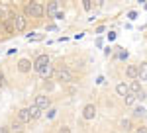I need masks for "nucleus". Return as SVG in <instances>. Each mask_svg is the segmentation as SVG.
I'll return each mask as SVG.
<instances>
[{"label": "nucleus", "mask_w": 147, "mask_h": 133, "mask_svg": "<svg viewBox=\"0 0 147 133\" xmlns=\"http://www.w3.org/2000/svg\"><path fill=\"white\" fill-rule=\"evenodd\" d=\"M114 39H116V33L110 32V33H108V41H114Z\"/></svg>", "instance_id": "obj_30"}, {"label": "nucleus", "mask_w": 147, "mask_h": 133, "mask_svg": "<svg viewBox=\"0 0 147 133\" xmlns=\"http://www.w3.org/2000/svg\"><path fill=\"white\" fill-rule=\"evenodd\" d=\"M4 84H6V77H4V73L0 71V88H4Z\"/></svg>", "instance_id": "obj_25"}, {"label": "nucleus", "mask_w": 147, "mask_h": 133, "mask_svg": "<svg viewBox=\"0 0 147 133\" xmlns=\"http://www.w3.org/2000/svg\"><path fill=\"white\" fill-rule=\"evenodd\" d=\"M37 75H39L41 78H49L51 75H53V69H51V65H47V66H43V69H41Z\"/></svg>", "instance_id": "obj_16"}, {"label": "nucleus", "mask_w": 147, "mask_h": 133, "mask_svg": "<svg viewBox=\"0 0 147 133\" xmlns=\"http://www.w3.org/2000/svg\"><path fill=\"white\" fill-rule=\"evenodd\" d=\"M136 96H134V94H127V96H125V98H124V104H125V106H134V104H136Z\"/></svg>", "instance_id": "obj_18"}, {"label": "nucleus", "mask_w": 147, "mask_h": 133, "mask_svg": "<svg viewBox=\"0 0 147 133\" xmlns=\"http://www.w3.org/2000/svg\"><path fill=\"white\" fill-rule=\"evenodd\" d=\"M55 114H57V110H53V108H49V110H47V120H53V118H55Z\"/></svg>", "instance_id": "obj_23"}, {"label": "nucleus", "mask_w": 147, "mask_h": 133, "mask_svg": "<svg viewBox=\"0 0 147 133\" xmlns=\"http://www.w3.org/2000/svg\"><path fill=\"white\" fill-rule=\"evenodd\" d=\"M57 133H71V127H69V125H61Z\"/></svg>", "instance_id": "obj_24"}, {"label": "nucleus", "mask_w": 147, "mask_h": 133, "mask_svg": "<svg viewBox=\"0 0 147 133\" xmlns=\"http://www.w3.org/2000/svg\"><path fill=\"white\" fill-rule=\"evenodd\" d=\"M120 127L127 131V129H131V122H129V120H122V122H120Z\"/></svg>", "instance_id": "obj_21"}, {"label": "nucleus", "mask_w": 147, "mask_h": 133, "mask_svg": "<svg viewBox=\"0 0 147 133\" xmlns=\"http://www.w3.org/2000/svg\"><path fill=\"white\" fill-rule=\"evenodd\" d=\"M47 65H51V61H49V57L47 55H37V59L34 61V69H35V73H39L43 66Z\"/></svg>", "instance_id": "obj_6"}, {"label": "nucleus", "mask_w": 147, "mask_h": 133, "mask_svg": "<svg viewBox=\"0 0 147 133\" xmlns=\"http://www.w3.org/2000/svg\"><path fill=\"white\" fill-rule=\"evenodd\" d=\"M45 14V6L43 4H39V2H30V4H26V8H24V16L26 18H41Z\"/></svg>", "instance_id": "obj_1"}, {"label": "nucleus", "mask_w": 147, "mask_h": 133, "mask_svg": "<svg viewBox=\"0 0 147 133\" xmlns=\"http://www.w3.org/2000/svg\"><path fill=\"white\" fill-rule=\"evenodd\" d=\"M0 133H10V127H8V125H6V127H2V129H0Z\"/></svg>", "instance_id": "obj_32"}, {"label": "nucleus", "mask_w": 147, "mask_h": 133, "mask_svg": "<svg viewBox=\"0 0 147 133\" xmlns=\"http://www.w3.org/2000/svg\"><path fill=\"white\" fill-rule=\"evenodd\" d=\"M4 32V26H2V22H0V33Z\"/></svg>", "instance_id": "obj_33"}, {"label": "nucleus", "mask_w": 147, "mask_h": 133, "mask_svg": "<svg viewBox=\"0 0 147 133\" xmlns=\"http://www.w3.org/2000/svg\"><path fill=\"white\" fill-rule=\"evenodd\" d=\"M127 86H129V94H134L136 98L139 96V94H141V92H143V88H141V84H139V80H131V82H129Z\"/></svg>", "instance_id": "obj_8"}, {"label": "nucleus", "mask_w": 147, "mask_h": 133, "mask_svg": "<svg viewBox=\"0 0 147 133\" xmlns=\"http://www.w3.org/2000/svg\"><path fill=\"white\" fill-rule=\"evenodd\" d=\"M10 22H12V26H14V32H16V33H22L24 30H26L28 20H26V16H24V14H14Z\"/></svg>", "instance_id": "obj_2"}, {"label": "nucleus", "mask_w": 147, "mask_h": 133, "mask_svg": "<svg viewBox=\"0 0 147 133\" xmlns=\"http://www.w3.org/2000/svg\"><path fill=\"white\" fill-rule=\"evenodd\" d=\"M116 92H118L122 98H125V96L129 94V86H127L125 82H118V84H116Z\"/></svg>", "instance_id": "obj_11"}, {"label": "nucleus", "mask_w": 147, "mask_h": 133, "mask_svg": "<svg viewBox=\"0 0 147 133\" xmlns=\"http://www.w3.org/2000/svg\"><path fill=\"white\" fill-rule=\"evenodd\" d=\"M145 10H147V4H145Z\"/></svg>", "instance_id": "obj_34"}, {"label": "nucleus", "mask_w": 147, "mask_h": 133, "mask_svg": "<svg viewBox=\"0 0 147 133\" xmlns=\"http://www.w3.org/2000/svg\"><path fill=\"white\" fill-rule=\"evenodd\" d=\"M16 120H18V122H22L24 125H28V123L32 122V118H30V110H28V108H22V110L18 112Z\"/></svg>", "instance_id": "obj_7"}, {"label": "nucleus", "mask_w": 147, "mask_h": 133, "mask_svg": "<svg viewBox=\"0 0 147 133\" xmlns=\"http://www.w3.org/2000/svg\"><path fill=\"white\" fill-rule=\"evenodd\" d=\"M127 18H129V20H136V18H137V12H136V10L127 12Z\"/></svg>", "instance_id": "obj_26"}, {"label": "nucleus", "mask_w": 147, "mask_h": 133, "mask_svg": "<svg viewBox=\"0 0 147 133\" xmlns=\"http://www.w3.org/2000/svg\"><path fill=\"white\" fill-rule=\"evenodd\" d=\"M2 26H4V32H6V33H16V32H14L12 22H2Z\"/></svg>", "instance_id": "obj_19"}, {"label": "nucleus", "mask_w": 147, "mask_h": 133, "mask_svg": "<svg viewBox=\"0 0 147 133\" xmlns=\"http://www.w3.org/2000/svg\"><path fill=\"white\" fill-rule=\"evenodd\" d=\"M92 8V2L90 0H84V10H90Z\"/></svg>", "instance_id": "obj_29"}, {"label": "nucleus", "mask_w": 147, "mask_h": 133, "mask_svg": "<svg viewBox=\"0 0 147 133\" xmlns=\"http://www.w3.org/2000/svg\"><path fill=\"white\" fill-rule=\"evenodd\" d=\"M94 118H96V106H94V104H86V106L82 108V120L90 122Z\"/></svg>", "instance_id": "obj_5"}, {"label": "nucleus", "mask_w": 147, "mask_h": 133, "mask_svg": "<svg viewBox=\"0 0 147 133\" xmlns=\"http://www.w3.org/2000/svg\"><path fill=\"white\" fill-rule=\"evenodd\" d=\"M55 80H59V82H73V73L67 66H61V69L55 71Z\"/></svg>", "instance_id": "obj_3"}, {"label": "nucleus", "mask_w": 147, "mask_h": 133, "mask_svg": "<svg viewBox=\"0 0 147 133\" xmlns=\"http://www.w3.org/2000/svg\"><path fill=\"white\" fill-rule=\"evenodd\" d=\"M145 116V108L143 106H136L134 108V118H143Z\"/></svg>", "instance_id": "obj_17"}, {"label": "nucleus", "mask_w": 147, "mask_h": 133, "mask_svg": "<svg viewBox=\"0 0 147 133\" xmlns=\"http://www.w3.org/2000/svg\"><path fill=\"white\" fill-rule=\"evenodd\" d=\"M45 12L49 14V16H55L57 12H59V2H49L45 6Z\"/></svg>", "instance_id": "obj_14"}, {"label": "nucleus", "mask_w": 147, "mask_h": 133, "mask_svg": "<svg viewBox=\"0 0 147 133\" xmlns=\"http://www.w3.org/2000/svg\"><path fill=\"white\" fill-rule=\"evenodd\" d=\"M125 75L129 80H137V65H127L125 66Z\"/></svg>", "instance_id": "obj_12"}, {"label": "nucleus", "mask_w": 147, "mask_h": 133, "mask_svg": "<svg viewBox=\"0 0 147 133\" xmlns=\"http://www.w3.org/2000/svg\"><path fill=\"white\" fill-rule=\"evenodd\" d=\"M63 18H65V12H61V10H59V12L55 14V20H63Z\"/></svg>", "instance_id": "obj_27"}, {"label": "nucleus", "mask_w": 147, "mask_h": 133, "mask_svg": "<svg viewBox=\"0 0 147 133\" xmlns=\"http://www.w3.org/2000/svg\"><path fill=\"white\" fill-rule=\"evenodd\" d=\"M34 106H37L39 110H49V106H51V98L45 96V94H37V96H35Z\"/></svg>", "instance_id": "obj_4"}, {"label": "nucleus", "mask_w": 147, "mask_h": 133, "mask_svg": "<svg viewBox=\"0 0 147 133\" xmlns=\"http://www.w3.org/2000/svg\"><path fill=\"white\" fill-rule=\"evenodd\" d=\"M118 49H120V51H118V59H127V55H129V53H127V51H124L122 47H118Z\"/></svg>", "instance_id": "obj_22"}, {"label": "nucleus", "mask_w": 147, "mask_h": 133, "mask_svg": "<svg viewBox=\"0 0 147 133\" xmlns=\"http://www.w3.org/2000/svg\"><path fill=\"white\" fill-rule=\"evenodd\" d=\"M112 51H114L112 47H108V49H106V51H104V55H106V57H110V55H112Z\"/></svg>", "instance_id": "obj_31"}, {"label": "nucleus", "mask_w": 147, "mask_h": 133, "mask_svg": "<svg viewBox=\"0 0 147 133\" xmlns=\"http://www.w3.org/2000/svg\"><path fill=\"white\" fill-rule=\"evenodd\" d=\"M28 110H30V118H32V122H34V120H39V118H41V110H39L37 106H30Z\"/></svg>", "instance_id": "obj_15"}, {"label": "nucleus", "mask_w": 147, "mask_h": 133, "mask_svg": "<svg viewBox=\"0 0 147 133\" xmlns=\"http://www.w3.org/2000/svg\"><path fill=\"white\" fill-rule=\"evenodd\" d=\"M136 133H147V125H141V127H137Z\"/></svg>", "instance_id": "obj_28"}, {"label": "nucleus", "mask_w": 147, "mask_h": 133, "mask_svg": "<svg viewBox=\"0 0 147 133\" xmlns=\"http://www.w3.org/2000/svg\"><path fill=\"white\" fill-rule=\"evenodd\" d=\"M8 127H10V133H22L26 125H24L22 122H18V120H14V122H12Z\"/></svg>", "instance_id": "obj_13"}, {"label": "nucleus", "mask_w": 147, "mask_h": 133, "mask_svg": "<svg viewBox=\"0 0 147 133\" xmlns=\"http://www.w3.org/2000/svg\"><path fill=\"white\" fill-rule=\"evenodd\" d=\"M28 39H30V41H41V39H43V35H41V33H30V35H28Z\"/></svg>", "instance_id": "obj_20"}, {"label": "nucleus", "mask_w": 147, "mask_h": 133, "mask_svg": "<svg viewBox=\"0 0 147 133\" xmlns=\"http://www.w3.org/2000/svg\"><path fill=\"white\" fill-rule=\"evenodd\" d=\"M137 78L139 80H147V61L137 65Z\"/></svg>", "instance_id": "obj_9"}, {"label": "nucleus", "mask_w": 147, "mask_h": 133, "mask_svg": "<svg viewBox=\"0 0 147 133\" xmlns=\"http://www.w3.org/2000/svg\"><path fill=\"white\" fill-rule=\"evenodd\" d=\"M32 66H34V63H30L28 59H22V61L18 63V71L26 75V73H30V71H32Z\"/></svg>", "instance_id": "obj_10"}]
</instances>
